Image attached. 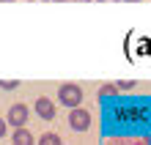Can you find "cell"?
<instances>
[{
  "label": "cell",
  "mask_w": 151,
  "mask_h": 145,
  "mask_svg": "<svg viewBox=\"0 0 151 145\" xmlns=\"http://www.w3.org/2000/svg\"><path fill=\"white\" fill-rule=\"evenodd\" d=\"M58 101L69 107V110H74V107L83 104V88H80L77 82H63L58 88Z\"/></svg>",
  "instance_id": "1"
},
{
  "label": "cell",
  "mask_w": 151,
  "mask_h": 145,
  "mask_svg": "<svg viewBox=\"0 0 151 145\" xmlns=\"http://www.w3.org/2000/svg\"><path fill=\"white\" fill-rule=\"evenodd\" d=\"M69 126H72L74 131H85L88 126H91V112H88L85 107H74V110L69 112Z\"/></svg>",
  "instance_id": "2"
},
{
  "label": "cell",
  "mask_w": 151,
  "mask_h": 145,
  "mask_svg": "<svg viewBox=\"0 0 151 145\" xmlns=\"http://www.w3.org/2000/svg\"><path fill=\"white\" fill-rule=\"evenodd\" d=\"M28 115H30V110L25 104H11V110H8V118L6 121L14 126V129H22L25 123H28Z\"/></svg>",
  "instance_id": "3"
},
{
  "label": "cell",
  "mask_w": 151,
  "mask_h": 145,
  "mask_svg": "<svg viewBox=\"0 0 151 145\" xmlns=\"http://www.w3.org/2000/svg\"><path fill=\"white\" fill-rule=\"evenodd\" d=\"M33 110H36V115L41 121H52V118H55V104H52L47 96H39L36 104H33Z\"/></svg>",
  "instance_id": "4"
},
{
  "label": "cell",
  "mask_w": 151,
  "mask_h": 145,
  "mask_svg": "<svg viewBox=\"0 0 151 145\" xmlns=\"http://www.w3.org/2000/svg\"><path fill=\"white\" fill-rule=\"evenodd\" d=\"M11 142H14V145H36V137H33V134L22 126V129H14Z\"/></svg>",
  "instance_id": "5"
},
{
  "label": "cell",
  "mask_w": 151,
  "mask_h": 145,
  "mask_svg": "<svg viewBox=\"0 0 151 145\" xmlns=\"http://www.w3.org/2000/svg\"><path fill=\"white\" fill-rule=\"evenodd\" d=\"M104 145H148V137H135V140H127V137H118V140H110Z\"/></svg>",
  "instance_id": "6"
},
{
  "label": "cell",
  "mask_w": 151,
  "mask_h": 145,
  "mask_svg": "<svg viewBox=\"0 0 151 145\" xmlns=\"http://www.w3.org/2000/svg\"><path fill=\"white\" fill-rule=\"evenodd\" d=\"M36 145H63V140H60L58 134H52V131H50V134H41V140H39Z\"/></svg>",
  "instance_id": "7"
},
{
  "label": "cell",
  "mask_w": 151,
  "mask_h": 145,
  "mask_svg": "<svg viewBox=\"0 0 151 145\" xmlns=\"http://www.w3.org/2000/svg\"><path fill=\"white\" fill-rule=\"evenodd\" d=\"M115 88L118 90H132L135 88V79H121V82H115Z\"/></svg>",
  "instance_id": "8"
},
{
  "label": "cell",
  "mask_w": 151,
  "mask_h": 145,
  "mask_svg": "<svg viewBox=\"0 0 151 145\" xmlns=\"http://www.w3.org/2000/svg\"><path fill=\"white\" fill-rule=\"evenodd\" d=\"M115 90H118L115 85H102V90H99V93H102V96H115Z\"/></svg>",
  "instance_id": "9"
},
{
  "label": "cell",
  "mask_w": 151,
  "mask_h": 145,
  "mask_svg": "<svg viewBox=\"0 0 151 145\" xmlns=\"http://www.w3.org/2000/svg\"><path fill=\"white\" fill-rule=\"evenodd\" d=\"M0 88H3V90H14L17 82H14V79H3V82H0Z\"/></svg>",
  "instance_id": "10"
},
{
  "label": "cell",
  "mask_w": 151,
  "mask_h": 145,
  "mask_svg": "<svg viewBox=\"0 0 151 145\" xmlns=\"http://www.w3.org/2000/svg\"><path fill=\"white\" fill-rule=\"evenodd\" d=\"M3 134H6V121L0 118V137H3Z\"/></svg>",
  "instance_id": "11"
},
{
  "label": "cell",
  "mask_w": 151,
  "mask_h": 145,
  "mask_svg": "<svg viewBox=\"0 0 151 145\" xmlns=\"http://www.w3.org/2000/svg\"><path fill=\"white\" fill-rule=\"evenodd\" d=\"M0 3H14V0H0Z\"/></svg>",
  "instance_id": "12"
},
{
  "label": "cell",
  "mask_w": 151,
  "mask_h": 145,
  "mask_svg": "<svg viewBox=\"0 0 151 145\" xmlns=\"http://www.w3.org/2000/svg\"><path fill=\"white\" fill-rule=\"evenodd\" d=\"M127 3H140V0H127Z\"/></svg>",
  "instance_id": "13"
},
{
  "label": "cell",
  "mask_w": 151,
  "mask_h": 145,
  "mask_svg": "<svg viewBox=\"0 0 151 145\" xmlns=\"http://www.w3.org/2000/svg\"><path fill=\"white\" fill-rule=\"evenodd\" d=\"M77 3H88V0H77Z\"/></svg>",
  "instance_id": "14"
},
{
  "label": "cell",
  "mask_w": 151,
  "mask_h": 145,
  "mask_svg": "<svg viewBox=\"0 0 151 145\" xmlns=\"http://www.w3.org/2000/svg\"><path fill=\"white\" fill-rule=\"evenodd\" d=\"M33 3H39V0H33ZM41 3H44V0H41Z\"/></svg>",
  "instance_id": "15"
},
{
  "label": "cell",
  "mask_w": 151,
  "mask_h": 145,
  "mask_svg": "<svg viewBox=\"0 0 151 145\" xmlns=\"http://www.w3.org/2000/svg\"><path fill=\"white\" fill-rule=\"evenodd\" d=\"M99 3H107V0H99Z\"/></svg>",
  "instance_id": "16"
},
{
  "label": "cell",
  "mask_w": 151,
  "mask_h": 145,
  "mask_svg": "<svg viewBox=\"0 0 151 145\" xmlns=\"http://www.w3.org/2000/svg\"><path fill=\"white\" fill-rule=\"evenodd\" d=\"M55 3H63V0H55Z\"/></svg>",
  "instance_id": "17"
},
{
  "label": "cell",
  "mask_w": 151,
  "mask_h": 145,
  "mask_svg": "<svg viewBox=\"0 0 151 145\" xmlns=\"http://www.w3.org/2000/svg\"><path fill=\"white\" fill-rule=\"evenodd\" d=\"M148 145H151V137H148Z\"/></svg>",
  "instance_id": "18"
}]
</instances>
